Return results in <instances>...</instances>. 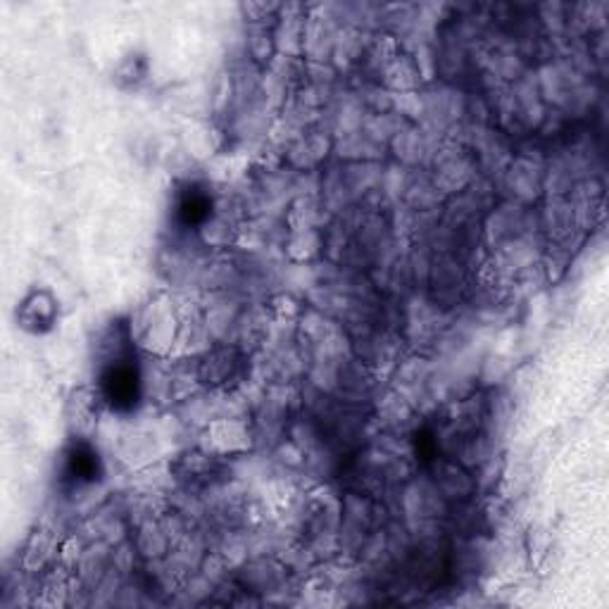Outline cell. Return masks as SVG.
<instances>
[{
  "label": "cell",
  "instance_id": "obj_3",
  "mask_svg": "<svg viewBox=\"0 0 609 609\" xmlns=\"http://www.w3.org/2000/svg\"><path fill=\"white\" fill-rule=\"evenodd\" d=\"M210 212H212V198L206 188L188 186L186 191L179 196L177 216L184 226H188V229L200 226L208 220Z\"/></svg>",
  "mask_w": 609,
  "mask_h": 609
},
{
  "label": "cell",
  "instance_id": "obj_1",
  "mask_svg": "<svg viewBox=\"0 0 609 609\" xmlns=\"http://www.w3.org/2000/svg\"><path fill=\"white\" fill-rule=\"evenodd\" d=\"M101 390L105 402L117 412H131L141 400V370L131 346L121 348L107 360L101 374Z\"/></svg>",
  "mask_w": 609,
  "mask_h": 609
},
{
  "label": "cell",
  "instance_id": "obj_2",
  "mask_svg": "<svg viewBox=\"0 0 609 609\" xmlns=\"http://www.w3.org/2000/svg\"><path fill=\"white\" fill-rule=\"evenodd\" d=\"M103 473V465L98 453L93 450V445L89 443H74L70 450L65 455L62 462V489H84V485L96 483Z\"/></svg>",
  "mask_w": 609,
  "mask_h": 609
}]
</instances>
